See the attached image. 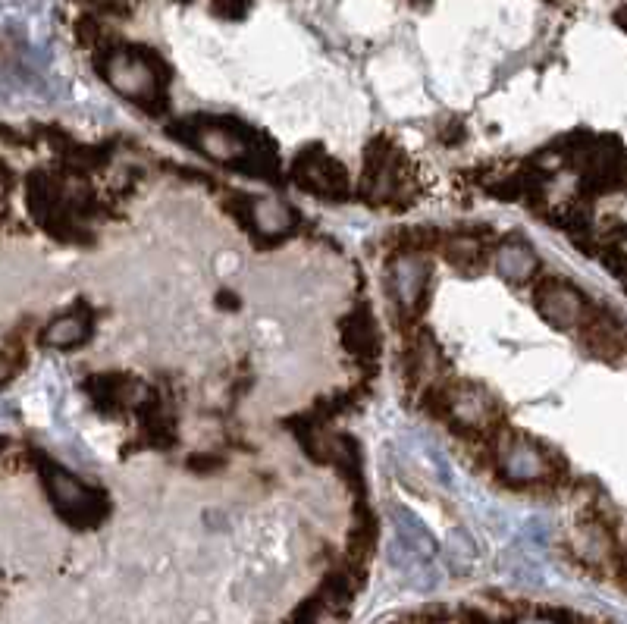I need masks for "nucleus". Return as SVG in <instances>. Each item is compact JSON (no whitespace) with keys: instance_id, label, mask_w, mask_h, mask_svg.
<instances>
[{"instance_id":"nucleus-1","label":"nucleus","mask_w":627,"mask_h":624,"mask_svg":"<svg viewBox=\"0 0 627 624\" xmlns=\"http://www.w3.org/2000/svg\"><path fill=\"white\" fill-rule=\"evenodd\" d=\"M101 73L132 104L160 113L167 107V66L148 48H113L101 60Z\"/></svg>"},{"instance_id":"nucleus-2","label":"nucleus","mask_w":627,"mask_h":624,"mask_svg":"<svg viewBox=\"0 0 627 624\" xmlns=\"http://www.w3.org/2000/svg\"><path fill=\"white\" fill-rule=\"evenodd\" d=\"M41 474L48 483V496L57 508V515L73 524V527H98L107 515V499L101 490L88 487L79 477H73L66 468L54 465V461H41Z\"/></svg>"},{"instance_id":"nucleus-3","label":"nucleus","mask_w":627,"mask_h":624,"mask_svg":"<svg viewBox=\"0 0 627 624\" xmlns=\"http://www.w3.org/2000/svg\"><path fill=\"white\" fill-rule=\"evenodd\" d=\"M405 154L389 142V138H374L364 151V176L361 195L370 204L399 201L405 189Z\"/></svg>"},{"instance_id":"nucleus-4","label":"nucleus","mask_w":627,"mask_h":624,"mask_svg":"<svg viewBox=\"0 0 627 624\" xmlns=\"http://www.w3.org/2000/svg\"><path fill=\"white\" fill-rule=\"evenodd\" d=\"M292 179L298 182L301 189H308L311 195L333 198V201L348 198V189H352L348 186L345 167L323 151V145H311L305 151H298L295 167H292Z\"/></svg>"},{"instance_id":"nucleus-5","label":"nucleus","mask_w":627,"mask_h":624,"mask_svg":"<svg viewBox=\"0 0 627 624\" xmlns=\"http://www.w3.org/2000/svg\"><path fill=\"white\" fill-rule=\"evenodd\" d=\"M170 132L185 135L195 148H201L211 160H220V164H245L251 145L245 142V132L239 126H223V123H182L173 126Z\"/></svg>"},{"instance_id":"nucleus-6","label":"nucleus","mask_w":627,"mask_h":624,"mask_svg":"<svg viewBox=\"0 0 627 624\" xmlns=\"http://www.w3.org/2000/svg\"><path fill=\"white\" fill-rule=\"evenodd\" d=\"M430 273H433V264L421 251H402L399 258H392L389 289H392V298H396V305L405 314H414L417 308H421L424 295H427Z\"/></svg>"},{"instance_id":"nucleus-7","label":"nucleus","mask_w":627,"mask_h":624,"mask_svg":"<svg viewBox=\"0 0 627 624\" xmlns=\"http://www.w3.org/2000/svg\"><path fill=\"white\" fill-rule=\"evenodd\" d=\"M499 471L508 483H540L552 474L549 455L524 436L499 439Z\"/></svg>"},{"instance_id":"nucleus-8","label":"nucleus","mask_w":627,"mask_h":624,"mask_svg":"<svg viewBox=\"0 0 627 624\" xmlns=\"http://www.w3.org/2000/svg\"><path fill=\"white\" fill-rule=\"evenodd\" d=\"M443 418H449L458 430H486L496 421V405L483 389L458 383L443 389Z\"/></svg>"},{"instance_id":"nucleus-9","label":"nucleus","mask_w":627,"mask_h":624,"mask_svg":"<svg viewBox=\"0 0 627 624\" xmlns=\"http://www.w3.org/2000/svg\"><path fill=\"white\" fill-rule=\"evenodd\" d=\"M537 311L552 323L555 330H574L587 320V302L580 292L562 280H546L537 289Z\"/></svg>"},{"instance_id":"nucleus-10","label":"nucleus","mask_w":627,"mask_h":624,"mask_svg":"<svg viewBox=\"0 0 627 624\" xmlns=\"http://www.w3.org/2000/svg\"><path fill=\"white\" fill-rule=\"evenodd\" d=\"M298 214L280 198H254L251 204V226L261 239H283L292 233Z\"/></svg>"},{"instance_id":"nucleus-11","label":"nucleus","mask_w":627,"mask_h":624,"mask_svg":"<svg viewBox=\"0 0 627 624\" xmlns=\"http://www.w3.org/2000/svg\"><path fill=\"white\" fill-rule=\"evenodd\" d=\"M580 339H584L587 349L596 355V358H618L624 352V333H621V323L612 320V317H602V314H587V320L580 323Z\"/></svg>"},{"instance_id":"nucleus-12","label":"nucleus","mask_w":627,"mask_h":624,"mask_svg":"<svg viewBox=\"0 0 627 624\" xmlns=\"http://www.w3.org/2000/svg\"><path fill=\"white\" fill-rule=\"evenodd\" d=\"M85 389L101 411H123L138 399V386L126 374H95L85 380Z\"/></svg>"},{"instance_id":"nucleus-13","label":"nucleus","mask_w":627,"mask_h":624,"mask_svg":"<svg viewBox=\"0 0 627 624\" xmlns=\"http://www.w3.org/2000/svg\"><path fill=\"white\" fill-rule=\"evenodd\" d=\"M342 339H345V349L364 361H374L380 352V336L367 311H355L342 320Z\"/></svg>"},{"instance_id":"nucleus-14","label":"nucleus","mask_w":627,"mask_h":624,"mask_svg":"<svg viewBox=\"0 0 627 624\" xmlns=\"http://www.w3.org/2000/svg\"><path fill=\"white\" fill-rule=\"evenodd\" d=\"M91 336V314L85 308L69 311L63 317H57L48 330H44V342L54 345V349H76Z\"/></svg>"},{"instance_id":"nucleus-15","label":"nucleus","mask_w":627,"mask_h":624,"mask_svg":"<svg viewBox=\"0 0 627 624\" xmlns=\"http://www.w3.org/2000/svg\"><path fill=\"white\" fill-rule=\"evenodd\" d=\"M496 267L499 273L505 276V280H512V283H527L533 273H537L540 261H537V254H533L530 245L524 242H505L496 254Z\"/></svg>"},{"instance_id":"nucleus-16","label":"nucleus","mask_w":627,"mask_h":624,"mask_svg":"<svg viewBox=\"0 0 627 624\" xmlns=\"http://www.w3.org/2000/svg\"><path fill=\"white\" fill-rule=\"evenodd\" d=\"M389 515H392V524H396V537L408 546V549H414V552H421L424 559H433L436 556V543H433V534L430 530L417 521L408 508H402V505H392L389 508Z\"/></svg>"},{"instance_id":"nucleus-17","label":"nucleus","mask_w":627,"mask_h":624,"mask_svg":"<svg viewBox=\"0 0 627 624\" xmlns=\"http://www.w3.org/2000/svg\"><path fill=\"white\" fill-rule=\"evenodd\" d=\"M446 258L455 267H474V264H480V248L471 239H458V242L446 245Z\"/></svg>"},{"instance_id":"nucleus-18","label":"nucleus","mask_w":627,"mask_h":624,"mask_svg":"<svg viewBox=\"0 0 627 624\" xmlns=\"http://www.w3.org/2000/svg\"><path fill=\"white\" fill-rule=\"evenodd\" d=\"M248 4H251V0H214V13L229 16V19H239L248 10Z\"/></svg>"},{"instance_id":"nucleus-19","label":"nucleus","mask_w":627,"mask_h":624,"mask_svg":"<svg viewBox=\"0 0 627 624\" xmlns=\"http://www.w3.org/2000/svg\"><path fill=\"white\" fill-rule=\"evenodd\" d=\"M618 568H621V577H624V587H627V546L621 549V556H618Z\"/></svg>"},{"instance_id":"nucleus-20","label":"nucleus","mask_w":627,"mask_h":624,"mask_svg":"<svg viewBox=\"0 0 627 624\" xmlns=\"http://www.w3.org/2000/svg\"><path fill=\"white\" fill-rule=\"evenodd\" d=\"M515 624H555L552 618H521V621H515Z\"/></svg>"}]
</instances>
